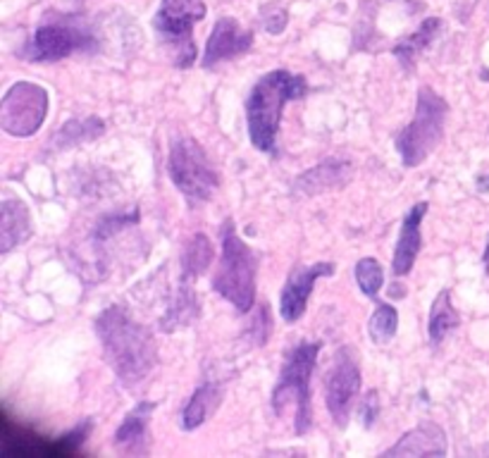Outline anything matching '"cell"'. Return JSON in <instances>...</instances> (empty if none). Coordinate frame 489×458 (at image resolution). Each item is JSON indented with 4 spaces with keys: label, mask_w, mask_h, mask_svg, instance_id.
I'll return each mask as SVG.
<instances>
[{
    "label": "cell",
    "mask_w": 489,
    "mask_h": 458,
    "mask_svg": "<svg viewBox=\"0 0 489 458\" xmlns=\"http://www.w3.org/2000/svg\"><path fill=\"white\" fill-rule=\"evenodd\" d=\"M98 339L117 380L124 387H136L158 363V346L149 329L136 323L122 306H108L96 320Z\"/></svg>",
    "instance_id": "cell-1"
},
{
    "label": "cell",
    "mask_w": 489,
    "mask_h": 458,
    "mask_svg": "<svg viewBox=\"0 0 489 458\" xmlns=\"http://www.w3.org/2000/svg\"><path fill=\"white\" fill-rule=\"evenodd\" d=\"M308 93L303 74H291L287 70L268 72L258 79L246 101V124L251 143L263 153H277V132L282 122L284 105L298 101Z\"/></svg>",
    "instance_id": "cell-2"
},
{
    "label": "cell",
    "mask_w": 489,
    "mask_h": 458,
    "mask_svg": "<svg viewBox=\"0 0 489 458\" xmlns=\"http://www.w3.org/2000/svg\"><path fill=\"white\" fill-rule=\"evenodd\" d=\"M258 260L251 246H246L237 234L232 219L222 225V256L213 278V289L230 301L239 313H249L256 304Z\"/></svg>",
    "instance_id": "cell-3"
},
{
    "label": "cell",
    "mask_w": 489,
    "mask_h": 458,
    "mask_svg": "<svg viewBox=\"0 0 489 458\" xmlns=\"http://www.w3.org/2000/svg\"><path fill=\"white\" fill-rule=\"evenodd\" d=\"M446 115H449V103L435 89L423 86L418 91L413 122L396 136V151L406 168H418L430 158L432 151L437 149L445 134Z\"/></svg>",
    "instance_id": "cell-4"
},
{
    "label": "cell",
    "mask_w": 489,
    "mask_h": 458,
    "mask_svg": "<svg viewBox=\"0 0 489 458\" xmlns=\"http://www.w3.org/2000/svg\"><path fill=\"white\" fill-rule=\"evenodd\" d=\"M318 354H320V342H301L297 349L291 351L287 363H284L279 382L272 392V408L277 415H284L287 404H297V434H306L310 430V377L316 370Z\"/></svg>",
    "instance_id": "cell-5"
},
{
    "label": "cell",
    "mask_w": 489,
    "mask_h": 458,
    "mask_svg": "<svg viewBox=\"0 0 489 458\" xmlns=\"http://www.w3.org/2000/svg\"><path fill=\"white\" fill-rule=\"evenodd\" d=\"M168 172L174 187L180 189V194L191 206H199L210 199L220 184V177L208 161L206 149L189 136L174 139L170 146Z\"/></svg>",
    "instance_id": "cell-6"
},
{
    "label": "cell",
    "mask_w": 489,
    "mask_h": 458,
    "mask_svg": "<svg viewBox=\"0 0 489 458\" xmlns=\"http://www.w3.org/2000/svg\"><path fill=\"white\" fill-rule=\"evenodd\" d=\"M206 17L203 0H162L153 17L155 32L161 34L165 44L174 45V65L191 67L196 60V45L191 39V29L196 22Z\"/></svg>",
    "instance_id": "cell-7"
},
{
    "label": "cell",
    "mask_w": 489,
    "mask_h": 458,
    "mask_svg": "<svg viewBox=\"0 0 489 458\" xmlns=\"http://www.w3.org/2000/svg\"><path fill=\"white\" fill-rule=\"evenodd\" d=\"M48 115V93L32 82H17L7 89L0 103V127L10 136H34Z\"/></svg>",
    "instance_id": "cell-8"
},
{
    "label": "cell",
    "mask_w": 489,
    "mask_h": 458,
    "mask_svg": "<svg viewBox=\"0 0 489 458\" xmlns=\"http://www.w3.org/2000/svg\"><path fill=\"white\" fill-rule=\"evenodd\" d=\"M96 39L86 29L72 22H51L36 29L29 45L24 48V58L34 63H55L64 60L72 53L96 51Z\"/></svg>",
    "instance_id": "cell-9"
},
{
    "label": "cell",
    "mask_w": 489,
    "mask_h": 458,
    "mask_svg": "<svg viewBox=\"0 0 489 458\" xmlns=\"http://www.w3.org/2000/svg\"><path fill=\"white\" fill-rule=\"evenodd\" d=\"M361 392V370L347 351L337 356L335 368L329 370L325 396H328L329 415L339 427H347L348 414L354 408V401Z\"/></svg>",
    "instance_id": "cell-10"
},
{
    "label": "cell",
    "mask_w": 489,
    "mask_h": 458,
    "mask_svg": "<svg viewBox=\"0 0 489 458\" xmlns=\"http://www.w3.org/2000/svg\"><path fill=\"white\" fill-rule=\"evenodd\" d=\"M329 275H335V263L298 265L289 272L282 289V304H279V313L287 323H297L298 317L306 313L308 298L313 294V284L320 278H329Z\"/></svg>",
    "instance_id": "cell-11"
},
{
    "label": "cell",
    "mask_w": 489,
    "mask_h": 458,
    "mask_svg": "<svg viewBox=\"0 0 489 458\" xmlns=\"http://www.w3.org/2000/svg\"><path fill=\"white\" fill-rule=\"evenodd\" d=\"M253 34L246 32L239 26L237 20L232 17H220L215 24L210 39L206 45V58H203V67H215L225 60H232L237 55L251 51Z\"/></svg>",
    "instance_id": "cell-12"
},
{
    "label": "cell",
    "mask_w": 489,
    "mask_h": 458,
    "mask_svg": "<svg viewBox=\"0 0 489 458\" xmlns=\"http://www.w3.org/2000/svg\"><path fill=\"white\" fill-rule=\"evenodd\" d=\"M427 203H416V206L406 213L404 222H401L399 241H396V251H394V275L396 278H404L413 270L416 258H418L420 248H423V234H420V225H423V218L427 215Z\"/></svg>",
    "instance_id": "cell-13"
},
{
    "label": "cell",
    "mask_w": 489,
    "mask_h": 458,
    "mask_svg": "<svg viewBox=\"0 0 489 458\" xmlns=\"http://www.w3.org/2000/svg\"><path fill=\"white\" fill-rule=\"evenodd\" d=\"M446 452L449 446H446L445 430L425 420L418 427L408 430L392 449H386L385 456H446Z\"/></svg>",
    "instance_id": "cell-14"
},
{
    "label": "cell",
    "mask_w": 489,
    "mask_h": 458,
    "mask_svg": "<svg viewBox=\"0 0 489 458\" xmlns=\"http://www.w3.org/2000/svg\"><path fill=\"white\" fill-rule=\"evenodd\" d=\"M155 411V404L142 401L136 404L127 415H124L122 425L117 427L112 444L127 456H146L149 453V420Z\"/></svg>",
    "instance_id": "cell-15"
},
{
    "label": "cell",
    "mask_w": 489,
    "mask_h": 458,
    "mask_svg": "<svg viewBox=\"0 0 489 458\" xmlns=\"http://www.w3.org/2000/svg\"><path fill=\"white\" fill-rule=\"evenodd\" d=\"M354 168L351 162L339 161V158H329V161L320 162L316 168H310L308 172H303L294 180V191L303 196H316L322 191H332V189H341L351 180Z\"/></svg>",
    "instance_id": "cell-16"
},
{
    "label": "cell",
    "mask_w": 489,
    "mask_h": 458,
    "mask_svg": "<svg viewBox=\"0 0 489 458\" xmlns=\"http://www.w3.org/2000/svg\"><path fill=\"white\" fill-rule=\"evenodd\" d=\"M32 237L29 208L20 199H5L0 203V251L10 253Z\"/></svg>",
    "instance_id": "cell-17"
},
{
    "label": "cell",
    "mask_w": 489,
    "mask_h": 458,
    "mask_svg": "<svg viewBox=\"0 0 489 458\" xmlns=\"http://www.w3.org/2000/svg\"><path fill=\"white\" fill-rule=\"evenodd\" d=\"M439 32H442V20H437V17H427L416 32L408 34L406 39H401L399 44L394 45L392 48L394 58L399 60V65L404 67V70H413V65L418 63L420 55L427 51V45L437 39Z\"/></svg>",
    "instance_id": "cell-18"
},
{
    "label": "cell",
    "mask_w": 489,
    "mask_h": 458,
    "mask_svg": "<svg viewBox=\"0 0 489 458\" xmlns=\"http://www.w3.org/2000/svg\"><path fill=\"white\" fill-rule=\"evenodd\" d=\"M220 401H222V387L218 382H203L191 394V399L187 401V406L181 411V427L184 430H196V427L203 425L208 415L220 406Z\"/></svg>",
    "instance_id": "cell-19"
},
{
    "label": "cell",
    "mask_w": 489,
    "mask_h": 458,
    "mask_svg": "<svg viewBox=\"0 0 489 458\" xmlns=\"http://www.w3.org/2000/svg\"><path fill=\"white\" fill-rule=\"evenodd\" d=\"M105 134V122L101 117H74L70 122L64 124L63 130L55 134L53 139V149L67 151L74 149V146H82V143H89L98 136Z\"/></svg>",
    "instance_id": "cell-20"
},
{
    "label": "cell",
    "mask_w": 489,
    "mask_h": 458,
    "mask_svg": "<svg viewBox=\"0 0 489 458\" xmlns=\"http://www.w3.org/2000/svg\"><path fill=\"white\" fill-rule=\"evenodd\" d=\"M458 325H461V317H458L456 308L451 304L449 289L439 291L437 298H435V304H432L430 308V325H427L430 342L435 344V346L445 344L446 336H449L454 329H458Z\"/></svg>",
    "instance_id": "cell-21"
},
{
    "label": "cell",
    "mask_w": 489,
    "mask_h": 458,
    "mask_svg": "<svg viewBox=\"0 0 489 458\" xmlns=\"http://www.w3.org/2000/svg\"><path fill=\"white\" fill-rule=\"evenodd\" d=\"M213 244L206 234H193L181 253V279L193 282L199 275H203L208 265L213 263Z\"/></svg>",
    "instance_id": "cell-22"
},
{
    "label": "cell",
    "mask_w": 489,
    "mask_h": 458,
    "mask_svg": "<svg viewBox=\"0 0 489 458\" xmlns=\"http://www.w3.org/2000/svg\"><path fill=\"white\" fill-rule=\"evenodd\" d=\"M199 316V301H196V294L189 287L187 279H181L180 294H177V301H174L172 308L165 313L162 317V329L165 332H172V329L187 327L189 323H193V317Z\"/></svg>",
    "instance_id": "cell-23"
},
{
    "label": "cell",
    "mask_w": 489,
    "mask_h": 458,
    "mask_svg": "<svg viewBox=\"0 0 489 458\" xmlns=\"http://www.w3.org/2000/svg\"><path fill=\"white\" fill-rule=\"evenodd\" d=\"M399 329V313L389 304H377L370 323H367V332L375 344H386L392 342V336Z\"/></svg>",
    "instance_id": "cell-24"
},
{
    "label": "cell",
    "mask_w": 489,
    "mask_h": 458,
    "mask_svg": "<svg viewBox=\"0 0 489 458\" xmlns=\"http://www.w3.org/2000/svg\"><path fill=\"white\" fill-rule=\"evenodd\" d=\"M356 282L361 287L366 297L375 298L380 294L382 284H385V270L375 258H363L356 265Z\"/></svg>",
    "instance_id": "cell-25"
},
{
    "label": "cell",
    "mask_w": 489,
    "mask_h": 458,
    "mask_svg": "<svg viewBox=\"0 0 489 458\" xmlns=\"http://www.w3.org/2000/svg\"><path fill=\"white\" fill-rule=\"evenodd\" d=\"M377 418H380V396H377V392H375V389H370V392L363 396L361 423L366 427H373L375 420Z\"/></svg>",
    "instance_id": "cell-26"
},
{
    "label": "cell",
    "mask_w": 489,
    "mask_h": 458,
    "mask_svg": "<svg viewBox=\"0 0 489 458\" xmlns=\"http://www.w3.org/2000/svg\"><path fill=\"white\" fill-rule=\"evenodd\" d=\"M287 26V13L284 10H272L270 17L265 20V29L270 34H279Z\"/></svg>",
    "instance_id": "cell-27"
},
{
    "label": "cell",
    "mask_w": 489,
    "mask_h": 458,
    "mask_svg": "<svg viewBox=\"0 0 489 458\" xmlns=\"http://www.w3.org/2000/svg\"><path fill=\"white\" fill-rule=\"evenodd\" d=\"M477 191H483V194H489V172L483 177H477Z\"/></svg>",
    "instance_id": "cell-28"
},
{
    "label": "cell",
    "mask_w": 489,
    "mask_h": 458,
    "mask_svg": "<svg viewBox=\"0 0 489 458\" xmlns=\"http://www.w3.org/2000/svg\"><path fill=\"white\" fill-rule=\"evenodd\" d=\"M483 263H484V270H487V275H489V241H487V248H484Z\"/></svg>",
    "instance_id": "cell-29"
}]
</instances>
